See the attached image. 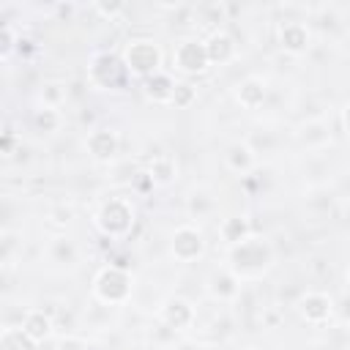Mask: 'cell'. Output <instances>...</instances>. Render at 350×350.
Here are the masks:
<instances>
[{
    "label": "cell",
    "instance_id": "1",
    "mask_svg": "<svg viewBox=\"0 0 350 350\" xmlns=\"http://www.w3.org/2000/svg\"><path fill=\"white\" fill-rule=\"evenodd\" d=\"M276 262V252L268 238L249 235L246 241L227 249V268L243 282V279H262Z\"/></svg>",
    "mask_w": 350,
    "mask_h": 350
},
{
    "label": "cell",
    "instance_id": "2",
    "mask_svg": "<svg viewBox=\"0 0 350 350\" xmlns=\"http://www.w3.org/2000/svg\"><path fill=\"white\" fill-rule=\"evenodd\" d=\"M90 293L104 306H123L134 293V276L123 265H101L90 282Z\"/></svg>",
    "mask_w": 350,
    "mask_h": 350
},
{
    "label": "cell",
    "instance_id": "3",
    "mask_svg": "<svg viewBox=\"0 0 350 350\" xmlns=\"http://www.w3.org/2000/svg\"><path fill=\"white\" fill-rule=\"evenodd\" d=\"M137 221V211L126 197H109L98 205V211L93 213V224L96 230L109 238V241H120L134 230Z\"/></svg>",
    "mask_w": 350,
    "mask_h": 350
},
{
    "label": "cell",
    "instance_id": "4",
    "mask_svg": "<svg viewBox=\"0 0 350 350\" xmlns=\"http://www.w3.org/2000/svg\"><path fill=\"white\" fill-rule=\"evenodd\" d=\"M120 60H123L129 77L148 79V77H153V74L161 71L164 52H161V46H159L153 38H131V41H126V46H123Z\"/></svg>",
    "mask_w": 350,
    "mask_h": 350
},
{
    "label": "cell",
    "instance_id": "5",
    "mask_svg": "<svg viewBox=\"0 0 350 350\" xmlns=\"http://www.w3.org/2000/svg\"><path fill=\"white\" fill-rule=\"evenodd\" d=\"M129 79L123 60L112 52H98L88 63V82L98 90H120Z\"/></svg>",
    "mask_w": 350,
    "mask_h": 350
},
{
    "label": "cell",
    "instance_id": "6",
    "mask_svg": "<svg viewBox=\"0 0 350 350\" xmlns=\"http://www.w3.org/2000/svg\"><path fill=\"white\" fill-rule=\"evenodd\" d=\"M172 66L175 71L186 74V77H200L211 68V57H208V49H205V41L202 38H194V36H186L175 44L172 49Z\"/></svg>",
    "mask_w": 350,
    "mask_h": 350
},
{
    "label": "cell",
    "instance_id": "7",
    "mask_svg": "<svg viewBox=\"0 0 350 350\" xmlns=\"http://www.w3.org/2000/svg\"><path fill=\"white\" fill-rule=\"evenodd\" d=\"M208 252V241L197 224H180L170 235V254L178 262H194Z\"/></svg>",
    "mask_w": 350,
    "mask_h": 350
},
{
    "label": "cell",
    "instance_id": "8",
    "mask_svg": "<svg viewBox=\"0 0 350 350\" xmlns=\"http://www.w3.org/2000/svg\"><path fill=\"white\" fill-rule=\"evenodd\" d=\"M295 312L309 325H325L334 317L336 306H334V298L328 293H323V290H306V293L298 295Z\"/></svg>",
    "mask_w": 350,
    "mask_h": 350
},
{
    "label": "cell",
    "instance_id": "9",
    "mask_svg": "<svg viewBox=\"0 0 350 350\" xmlns=\"http://www.w3.org/2000/svg\"><path fill=\"white\" fill-rule=\"evenodd\" d=\"M276 44L282 52L293 55V57H301L309 52L312 46V30L306 22L301 19H284L279 27H276Z\"/></svg>",
    "mask_w": 350,
    "mask_h": 350
},
{
    "label": "cell",
    "instance_id": "10",
    "mask_svg": "<svg viewBox=\"0 0 350 350\" xmlns=\"http://www.w3.org/2000/svg\"><path fill=\"white\" fill-rule=\"evenodd\" d=\"M85 150L93 161L98 164H109L118 159L120 153V134L109 126H96L88 137H85Z\"/></svg>",
    "mask_w": 350,
    "mask_h": 350
},
{
    "label": "cell",
    "instance_id": "11",
    "mask_svg": "<svg viewBox=\"0 0 350 350\" xmlns=\"http://www.w3.org/2000/svg\"><path fill=\"white\" fill-rule=\"evenodd\" d=\"M159 320H161L170 331H186V328L194 325L197 312H194V306H191L186 298L170 295V298H164L161 306H159Z\"/></svg>",
    "mask_w": 350,
    "mask_h": 350
},
{
    "label": "cell",
    "instance_id": "12",
    "mask_svg": "<svg viewBox=\"0 0 350 350\" xmlns=\"http://www.w3.org/2000/svg\"><path fill=\"white\" fill-rule=\"evenodd\" d=\"M205 290L213 301L219 304H232L238 295H241V279L224 265V268H216L208 273V282H205Z\"/></svg>",
    "mask_w": 350,
    "mask_h": 350
},
{
    "label": "cell",
    "instance_id": "13",
    "mask_svg": "<svg viewBox=\"0 0 350 350\" xmlns=\"http://www.w3.org/2000/svg\"><path fill=\"white\" fill-rule=\"evenodd\" d=\"M205 49H208L211 66H227V63H232L235 55H238V44H235V38H232L227 30H221V27H216V30L208 33V38H205Z\"/></svg>",
    "mask_w": 350,
    "mask_h": 350
},
{
    "label": "cell",
    "instance_id": "14",
    "mask_svg": "<svg viewBox=\"0 0 350 350\" xmlns=\"http://www.w3.org/2000/svg\"><path fill=\"white\" fill-rule=\"evenodd\" d=\"M254 164H257V153H254V148H252L249 142L235 139V142H230V145L224 148V167H227L230 172H235V175H249V172L254 170Z\"/></svg>",
    "mask_w": 350,
    "mask_h": 350
},
{
    "label": "cell",
    "instance_id": "15",
    "mask_svg": "<svg viewBox=\"0 0 350 350\" xmlns=\"http://www.w3.org/2000/svg\"><path fill=\"white\" fill-rule=\"evenodd\" d=\"M265 98H268V85H265V79H260V77H243V79L235 85V101H238L243 109H249V112L260 109V107L265 104Z\"/></svg>",
    "mask_w": 350,
    "mask_h": 350
},
{
    "label": "cell",
    "instance_id": "16",
    "mask_svg": "<svg viewBox=\"0 0 350 350\" xmlns=\"http://www.w3.org/2000/svg\"><path fill=\"white\" fill-rule=\"evenodd\" d=\"M22 331L33 339V342H38V345H44L52 334H55V320H52V314L49 312H44V309H27L25 314H22Z\"/></svg>",
    "mask_w": 350,
    "mask_h": 350
},
{
    "label": "cell",
    "instance_id": "17",
    "mask_svg": "<svg viewBox=\"0 0 350 350\" xmlns=\"http://www.w3.org/2000/svg\"><path fill=\"white\" fill-rule=\"evenodd\" d=\"M175 88H178V82H175L167 71H159V74L142 79V93H145V98L153 101V104H170Z\"/></svg>",
    "mask_w": 350,
    "mask_h": 350
},
{
    "label": "cell",
    "instance_id": "18",
    "mask_svg": "<svg viewBox=\"0 0 350 350\" xmlns=\"http://www.w3.org/2000/svg\"><path fill=\"white\" fill-rule=\"evenodd\" d=\"M145 175H148V180L153 186H170L178 178V164H175V159L170 153H159V156L150 159Z\"/></svg>",
    "mask_w": 350,
    "mask_h": 350
},
{
    "label": "cell",
    "instance_id": "19",
    "mask_svg": "<svg viewBox=\"0 0 350 350\" xmlns=\"http://www.w3.org/2000/svg\"><path fill=\"white\" fill-rule=\"evenodd\" d=\"M298 142H301L304 148H309V150L323 148L325 142H331V129H328V123H325V120H306V123L301 126V131H298Z\"/></svg>",
    "mask_w": 350,
    "mask_h": 350
},
{
    "label": "cell",
    "instance_id": "20",
    "mask_svg": "<svg viewBox=\"0 0 350 350\" xmlns=\"http://www.w3.org/2000/svg\"><path fill=\"white\" fill-rule=\"evenodd\" d=\"M252 235V227L246 221V216H224L219 221V238L227 243V246H235L241 241H246Z\"/></svg>",
    "mask_w": 350,
    "mask_h": 350
},
{
    "label": "cell",
    "instance_id": "21",
    "mask_svg": "<svg viewBox=\"0 0 350 350\" xmlns=\"http://www.w3.org/2000/svg\"><path fill=\"white\" fill-rule=\"evenodd\" d=\"M33 126H36V131H41V134H55V131L63 126V115H60L57 107L38 104V107L33 109Z\"/></svg>",
    "mask_w": 350,
    "mask_h": 350
},
{
    "label": "cell",
    "instance_id": "22",
    "mask_svg": "<svg viewBox=\"0 0 350 350\" xmlns=\"http://www.w3.org/2000/svg\"><path fill=\"white\" fill-rule=\"evenodd\" d=\"M0 350H38V342H33L22 325H5L0 331Z\"/></svg>",
    "mask_w": 350,
    "mask_h": 350
},
{
    "label": "cell",
    "instance_id": "23",
    "mask_svg": "<svg viewBox=\"0 0 350 350\" xmlns=\"http://www.w3.org/2000/svg\"><path fill=\"white\" fill-rule=\"evenodd\" d=\"M46 254H49V260H52L55 265H77V260H79V252H77V246H74L68 238L52 241Z\"/></svg>",
    "mask_w": 350,
    "mask_h": 350
},
{
    "label": "cell",
    "instance_id": "24",
    "mask_svg": "<svg viewBox=\"0 0 350 350\" xmlns=\"http://www.w3.org/2000/svg\"><path fill=\"white\" fill-rule=\"evenodd\" d=\"M213 211H216V200H213L205 189H200V191H191V194H189V213H191V216L205 219V216H211Z\"/></svg>",
    "mask_w": 350,
    "mask_h": 350
},
{
    "label": "cell",
    "instance_id": "25",
    "mask_svg": "<svg viewBox=\"0 0 350 350\" xmlns=\"http://www.w3.org/2000/svg\"><path fill=\"white\" fill-rule=\"evenodd\" d=\"M194 101H197L194 85H191V82H178V88H175V93H172V98H170V107H175V109H189Z\"/></svg>",
    "mask_w": 350,
    "mask_h": 350
},
{
    "label": "cell",
    "instance_id": "26",
    "mask_svg": "<svg viewBox=\"0 0 350 350\" xmlns=\"http://www.w3.org/2000/svg\"><path fill=\"white\" fill-rule=\"evenodd\" d=\"M19 36H16V30H14V25L11 22H5L3 27H0V57L3 60H8L11 57V52L19 46Z\"/></svg>",
    "mask_w": 350,
    "mask_h": 350
},
{
    "label": "cell",
    "instance_id": "27",
    "mask_svg": "<svg viewBox=\"0 0 350 350\" xmlns=\"http://www.w3.org/2000/svg\"><path fill=\"white\" fill-rule=\"evenodd\" d=\"M63 101H66V90H63V85H60V82H46L44 90H41V104H46V107H57V109H60Z\"/></svg>",
    "mask_w": 350,
    "mask_h": 350
},
{
    "label": "cell",
    "instance_id": "28",
    "mask_svg": "<svg viewBox=\"0 0 350 350\" xmlns=\"http://www.w3.org/2000/svg\"><path fill=\"white\" fill-rule=\"evenodd\" d=\"M93 11H96L104 22H115V19L126 11V5H123V3H96V5H93Z\"/></svg>",
    "mask_w": 350,
    "mask_h": 350
},
{
    "label": "cell",
    "instance_id": "29",
    "mask_svg": "<svg viewBox=\"0 0 350 350\" xmlns=\"http://www.w3.org/2000/svg\"><path fill=\"white\" fill-rule=\"evenodd\" d=\"M55 350H90V342L77 336V334H66L55 342Z\"/></svg>",
    "mask_w": 350,
    "mask_h": 350
},
{
    "label": "cell",
    "instance_id": "30",
    "mask_svg": "<svg viewBox=\"0 0 350 350\" xmlns=\"http://www.w3.org/2000/svg\"><path fill=\"white\" fill-rule=\"evenodd\" d=\"M339 118H342V129H345V134L350 137V98L345 101V107H342V112H339Z\"/></svg>",
    "mask_w": 350,
    "mask_h": 350
},
{
    "label": "cell",
    "instance_id": "31",
    "mask_svg": "<svg viewBox=\"0 0 350 350\" xmlns=\"http://www.w3.org/2000/svg\"><path fill=\"white\" fill-rule=\"evenodd\" d=\"M345 284H347V290H350V265H347V271H345Z\"/></svg>",
    "mask_w": 350,
    "mask_h": 350
},
{
    "label": "cell",
    "instance_id": "32",
    "mask_svg": "<svg viewBox=\"0 0 350 350\" xmlns=\"http://www.w3.org/2000/svg\"><path fill=\"white\" fill-rule=\"evenodd\" d=\"M243 350H260V347H243Z\"/></svg>",
    "mask_w": 350,
    "mask_h": 350
}]
</instances>
